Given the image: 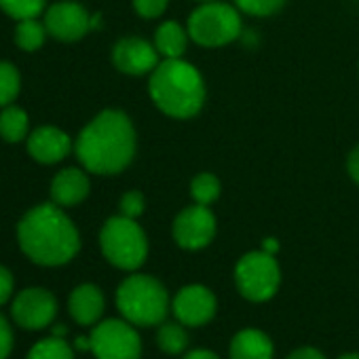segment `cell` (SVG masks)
Instances as JSON below:
<instances>
[{
	"instance_id": "e0dca14e",
	"label": "cell",
	"mask_w": 359,
	"mask_h": 359,
	"mask_svg": "<svg viewBox=\"0 0 359 359\" xmlns=\"http://www.w3.org/2000/svg\"><path fill=\"white\" fill-rule=\"evenodd\" d=\"M231 359H275L273 340L258 327L239 330L231 340Z\"/></svg>"
},
{
	"instance_id": "7a4b0ae2",
	"label": "cell",
	"mask_w": 359,
	"mask_h": 359,
	"mask_svg": "<svg viewBox=\"0 0 359 359\" xmlns=\"http://www.w3.org/2000/svg\"><path fill=\"white\" fill-rule=\"evenodd\" d=\"M22 252L41 266H62L81 250V237L74 222L55 203L32 208L18 224Z\"/></svg>"
},
{
	"instance_id": "2e32d148",
	"label": "cell",
	"mask_w": 359,
	"mask_h": 359,
	"mask_svg": "<svg viewBox=\"0 0 359 359\" xmlns=\"http://www.w3.org/2000/svg\"><path fill=\"white\" fill-rule=\"evenodd\" d=\"M68 309H70V315L76 323L93 325L104 315L106 300H104V294L97 285L83 283V285L72 290V294L68 298Z\"/></svg>"
},
{
	"instance_id": "f546056e",
	"label": "cell",
	"mask_w": 359,
	"mask_h": 359,
	"mask_svg": "<svg viewBox=\"0 0 359 359\" xmlns=\"http://www.w3.org/2000/svg\"><path fill=\"white\" fill-rule=\"evenodd\" d=\"M13 294V275L9 269L0 264V304H5Z\"/></svg>"
},
{
	"instance_id": "9a60e30c",
	"label": "cell",
	"mask_w": 359,
	"mask_h": 359,
	"mask_svg": "<svg viewBox=\"0 0 359 359\" xmlns=\"http://www.w3.org/2000/svg\"><path fill=\"white\" fill-rule=\"evenodd\" d=\"M89 177L83 169L66 167L62 169L51 182V199L60 208H74L83 203L89 195Z\"/></svg>"
},
{
	"instance_id": "5bb4252c",
	"label": "cell",
	"mask_w": 359,
	"mask_h": 359,
	"mask_svg": "<svg viewBox=\"0 0 359 359\" xmlns=\"http://www.w3.org/2000/svg\"><path fill=\"white\" fill-rule=\"evenodd\" d=\"M72 142L68 133H64L57 127H39L34 133L28 137V152L32 154L34 161L53 165L70 154Z\"/></svg>"
},
{
	"instance_id": "5b68a950",
	"label": "cell",
	"mask_w": 359,
	"mask_h": 359,
	"mask_svg": "<svg viewBox=\"0 0 359 359\" xmlns=\"http://www.w3.org/2000/svg\"><path fill=\"white\" fill-rule=\"evenodd\" d=\"M104 258L121 271H137L148 258V239L144 229L125 216H112L100 231Z\"/></svg>"
},
{
	"instance_id": "484cf974",
	"label": "cell",
	"mask_w": 359,
	"mask_h": 359,
	"mask_svg": "<svg viewBox=\"0 0 359 359\" xmlns=\"http://www.w3.org/2000/svg\"><path fill=\"white\" fill-rule=\"evenodd\" d=\"M235 5L239 11L254 15V18H269L281 11L285 5V0H235Z\"/></svg>"
},
{
	"instance_id": "cb8c5ba5",
	"label": "cell",
	"mask_w": 359,
	"mask_h": 359,
	"mask_svg": "<svg viewBox=\"0 0 359 359\" xmlns=\"http://www.w3.org/2000/svg\"><path fill=\"white\" fill-rule=\"evenodd\" d=\"M20 85L22 79L18 68L9 62H0V108L13 104L20 93Z\"/></svg>"
},
{
	"instance_id": "30bf717a",
	"label": "cell",
	"mask_w": 359,
	"mask_h": 359,
	"mask_svg": "<svg viewBox=\"0 0 359 359\" xmlns=\"http://www.w3.org/2000/svg\"><path fill=\"white\" fill-rule=\"evenodd\" d=\"M45 28L53 39L62 43H74L81 41L93 28V24L83 5L74 3V0H62V3H55L47 9Z\"/></svg>"
},
{
	"instance_id": "f1b7e54d",
	"label": "cell",
	"mask_w": 359,
	"mask_h": 359,
	"mask_svg": "<svg viewBox=\"0 0 359 359\" xmlns=\"http://www.w3.org/2000/svg\"><path fill=\"white\" fill-rule=\"evenodd\" d=\"M13 348V332L9 327V321L0 315V359H7Z\"/></svg>"
},
{
	"instance_id": "d6a6232c",
	"label": "cell",
	"mask_w": 359,
	"mask_h": 359,
	"mask_svg": "<svg viewBox=\"0 0 359 359\" xmlns=\"http://www.w3.org/2000/svg\"><path fill=\"white\" fill-rule=\"evenodd\" d=\"M182 359H220V357L214 351H210V348H195V351L184 353Z\"/></svg>"
},
{
	"instance_id": "9c48e42d",
	"label": "cell",
	"mask_w": 359,
	"mask_h": 359,
	"mask_svg": "<svg viewBox=\"0 0 359 359\" xmlns=\"http://www.w3.org/2000/svg\"><path fill=\"white\" fill-rule=\"evenodd\" d=\"M216 216L212 214V210L208 205H191L184 208L173 220V239L175 243L189 250V252H197L208 248L214 237H216Z\"/></svg>"
},
{
	"instance_id": "4dcf8cb0",
	"label": "cell",
	"mask_w": 359,
	"mask_h": 359,
	"mask_svg": "<svg viewBox=\"0 0 359 359\" xmlns=\"http://www.w3.org/2000/svg\"><path fill=\"white\" fill-rule=\"evenodd\" d=\"M285 359H325V355L315 346H298Z\"/></svg>"
},
{
	"instance_id": "74e56055",
	"label": "cell",
	"mask_w": 359,
	"mask_h": 359,
	"mask_svg": "<svg viewBox=\"0 0 359 359\" xmlns=\"http://www.w3.org/2000/svg\"><path fill=\"white\" fill-rule=\"evenodd\" d=\"M199 3H212V0H199Z\"/></svg>"
},
{
	"instance_id": "8992f818",
	"label": "cell",
	"mask_w": 359,
	"mask_h": 359,
	"mask_svg": "<svg viewBox=\"0 0 359 359\" xmlns=\"http://www.w3.org/2000/svg\"><path fill=\"white\" fill-rule=\"evenodd\" d=\"M189 34L201 47H224L241 36V15L220 0L203 3L189 18Z\"/></svg>"
},
{
	"instance_id": "3957f363",
	"label": "cell",
	"mask_w": 359,
	"mask_h": 359,
	"mask_svg": "<svg viewBox=\"0 0 359 359\" xmlns=\"http://www.w3.org/2000/svg\"><path fill=\"white\" fill-rule=\"evenodd\" d=\"M148 93L154 106L171 118H193L205 104V81L201 72L184 62L163 60L150 72Z\"/></svg>"
},
{
	"instance_id": "6da1fadb",
	"label": "cell",
	"mask_w": 359,
	"mask_h": 359,
	"mask_svg": "<svg viewBox=\"0 0 359 359\" xmlns=\"http://www.w3.org/2000/svg\"><path fill=\"white\" fill-rule=\"evenodd\" d=\"M76 156L81 165L97 175H114L129 167L135 154V129L121 110L100 112L79 135Z\"/></svg>"
},
{
	"instance_id": "ba28073f",
	"label": "cell",
	"mask_w": 359,
	"mask_h": 359,
	"mask_svg": "<svg viewBox=\"0 0 359 359\" xmlns=\"http://www.w3.org/2000/svg\"><path fill=\"white\" fill-rule=\"evenodd\" d=\"M97 359H140L142 338L127 319H104L89 334Z\"/></svg>"
},
{
	"instance_id": "4fadbf2b",
	"label": "cell",
	"mask_w": 359,
	"mask_h": 359,
	"mask_svg": "<svg viewBox=\"0 0 359 359\" xmlns=\"http://www.w3.org/2000/svg\"><path fill=\"white\" fill-rule=\"evenodd\" d=\"M112 64L123 74L144 76L158 66V51L154 43H148L140 36H125L112 49Z\"/></svg>"
},
{
	"instance_id": "8fae6325",
	"label": "cell",
	"mask_w": 359,
	"mask_h": 359,
	"mask_svg": "<svg viewBox=\"0 0 359 359\" xmlns=\"http://www.w3.org/2000/svg\"><path fill=\"white\" fill-rule=\"evenodd\" d=\"M173 315L187 327H199L214 319L218 311V300L214 292L205 285H187L180 290L171 300Z\"/></svg>"
},
{
	"instance_id": "277c9868",
	"label": "cell",
	"mask_w": 359,
	"mask_h": 359,
	"mask_svg": "<svg viewBox=\"0 0 359 359\" xmlns=\"http://www.w3.org/2000/svg\"><path fill=\"white\" fill-rule=\"evenodd\" d=\"M171 300L165 285L150 275H129L116 290V309L133 325L150 327L165 321Z\"/></svg>"
},
{
	"instance_id": "7c38bea8",
	"label": "cell",
	"mask_w": 359,
	"mask_h": 359,
	"mask_svg": "<svg viewBox=\"0 0 359 359\" xmlns=\"http://www.w3.org/2000/svg\"><path fill=\"white\" fill-rule=\"evenodd\" d=\"M11 313L18 325L26 330H43L53 321L57 313V300L49 290L28 287L13 300Z\"/></svg>"
},
{
	"instance_id": "d4e9b609",
	"label": "cell",
	"mask_w": 359,
	"mask_h": 359,
	"mask_svg": "<svg viewBox=\"0 0 359 359\" xmlns=\"http://www.w3.org/2000/svg\"><path fill=\"white\" fill-rule=\"evenodd\" d=\"M47 0H0V9H3L13 20H34L45 11Z\"/></svg>"
},
{
	"instance_id": "52a82bcc",
	"label": "cell",
	"mask_w": 359,
	"mask_h": 359,
	"mask_svg": "<svg viewBox=\"0 0 359 359\" xmlns=\"http://www.w3.org/2000/svg\"><path fill=\"white\" fill-rule=\"evenodd\" d=\"M235 283L239 294L250 302L271 300L281 285V269L273 254L262 250L245 254L235 266Z\"/></svg>"
},
{
	"instance_id": "83f0119b",
	"label": "cell",
	"mask_w": 359,
	"mask_h": 359,
	"mask_svg": "<svg viewBox=\"0 0 359 359\" xmlns=\"http://www.w3.org/2000/svg\"><path fill=\"white\" fill-rule=\"evenodd\" d=\"M169 0H133V9L144 20H156L167 11Z\"/></svg>"
},
{
	"instance_id": "1f68e13d",
	"label": "cell",
	"mask_w": 359,
	"mask_h": 359,
	"mask_svg": "<svg viewBox=\"0 0 359 359\" xmlns=\"http://www.w3.org/2000/svg\"><path fill=\"white\" fill-rule=\"evenodd\" d=\"M346 169H348V175L355 184H359V146H355L346 158Z\"/></svg>"
},
{
	"instance_id": "44dd1931",
	"label": "cell",
	"mask_w": 359,
	"mask_h": 359,
	"mask_svg": "<svg viewBox=\"0 0 359 359\" xmlns=\"http://www.w3.org/2000/svg\"><path fill=\"white\" fill-rule=\"evenodd\" d=\"M222 193V184H220V180L218 175L210 173V171H203L199 175L193 177V182H191V197L195 203L199 205H212L214 201H218Z\"/></svg>"
},
{
	"instance_id": "836d02e7",
	"label": "cell",
	"mask_w": 359,
	"mask_h": 359,
	"mask_svg": "<svg viewBox=\"0 0 359 359\" xmlns=\"http://www.w3.org/2000/svg\"><path fill=\"white\" fill-rule=\"evenodd\" d=\"M277 250H279V243H277V239H264L262 241V252H266V254H277Z\"/></svg>"
},
{
	"instance_id": "d6986e66",
	"label": "cell",
	"mask_w": 359,
	"mask_h": 359,
	"mask_svg": "<svg viewBox=\"0 0 359 359\" xmlns=\"http://www.w3.org/2000/svg\"><path fill=\"white\" fill-rule=\"evenodd\" d=\"M156 342L165 355H184L189 346L187 325L180 321H163L156 332Z\"/></svg>"
},
{
	"instance_id": "d590c367",
	"label": "cell",
	"mask_w": 359,
	"mask_h": 359,
	"mask_svg": "<svg viewBox=\"0 0 359 359\" xmlns=\"http://www.w3.org/2000/svg\"><path fill=\"white\" fill-rule=\"evenodd\" d=\"M66 332H68V327H66V325H55V327H53V336L64 338V336H66Z\"/></svg>"
},
{
	"instance_id": "4316f807",
	"label": "cell",
	"mask_w": 359,
	"mask_h": 359,
	"mask_svg": "<svg viewBox=\"0 0 359 359\" xmlns=\"http://www.w3.org/2000/svg\"><path fill=\"white\" fill-rule=\"evenodd\" d=\"M144 208H146V199H144V195H142L140 191H129V193H125V195L121 197V201H118V212H121V216H125V218L137 220V218L144 214Z\"/></svg>"
},
{
	"instance_id": "e575fe53",
	"label": "cell",
	"mask_w": 359,
	"mask_h": 359,
	"mask_svg": "<svg viewBox=\"0 0 359 359\" xmlns=\"http://www.w3.org/2000/svg\"><path fill=\"white\" fill-rule=\"evenodd\" d=\"M74 346L79 351H91V338L89 336H79L76 342H74Z\"/></svg>"
},
{
	"instance_id": "7402d4cb",
	"label": "cell",
	"mask_w": 359,
	"mask_h": 359,
	"mask_svg": "<svg viewBox=\"0 0 359 359\" xmlns=\"http://www.w3.org/2000/svg\"><path fill=\"white\" fill-rule=\"evenodd\" d=\"M45 34H49V32H47L45 24L36 22V18L34 20H22L15 28V43L24 51H36L43 47Z\"/></svg>"
},
{
	"instance_id": "8d00e7d4",
	"label": "cell",
	"mask_w": 359,
	"mask_h": 359,
	"mask_svg": "<svg viewBox=\"0 0 359 359\" xmlns=\"http://www.w3.org/2000/svg\"><path fill=\"white\" fill-rule=\"evenodd\" d=\"M338 359H359V353H346V355H342Z\"/></svg>"
},
{
	"instance_id": "603a6c76",
	"label": "cell",
	"mask_w": 359,
	"mask_h": 359,
	"mask_svg": "<svg viewBox=\"0 0 359 359\" xmlns=\"http://www.w3.org/2000/svg\"><path fill=\"white\" fill-rule=\"evenodd\" d=\"M26 359H74V351L70 348V344L64 338L51 336V338L36 342L30 348Z\"/></svg>"
},
{
	"instance_id": "ffe728a7",
	"label": "cell",
	"mask_w": 359,
	"mask_h": 359,
	"mask_svg": "<svg viewBox=\"0 0 359 359\" xmlns=\"http://www.w3.org/2000/svg\"><path fill=\"white\" fill-rule=\"evenodd\" d=\"M28 114L26 110L18 106H5V110L0 112V135L5 142H22L28 133Z\"/></svg>"
},
{
	"instance_id": "ac0fdd59",
	"label": "cell",
	"mask_w": 359,
	"mask_h": 359,
	"mask_svg": "<svg viewBox=\"0 0 359 359\" xmlns=\"http://www.w3.org/2000/svg\"><path fill=\"white\" fill-rule=\"evenodd\" d=\"M189 30L177 22H163L154 34V47L163 60L182 57L189 47Z\"/></svg>"
}]
</instances>
